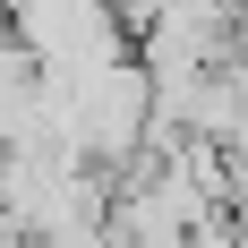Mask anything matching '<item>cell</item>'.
<instances>
[{
  "label": "cell",
  "instance_id": "1",
  "mask_svg": "<svg viewBox=\"0 0 248 248\" xmlns=\"http://www.w3.org/2000/svg\"><path fill=\"white\" fill-rule=\"evenodd\" d=\"M0 17L43 69H94L128 51V9L120 0H0Z\"/></svg>",
  "mask_w": 248,
  "mask_h": 248
},
{
  "label": "cell",
  "instance_id": "2",
  "mask_svg": "<svg viewBox=\"0 0 248 248\" xmlns=\"http://www.w3.org/2000/svg\"><path fill=\"white\" fill-rule=\"evenodd\" d=\"M43 248H111V223H69V231H51Z\"/></svg>",
  "mask_w": 248,
  "mask_h": 248
}]
</instances>
